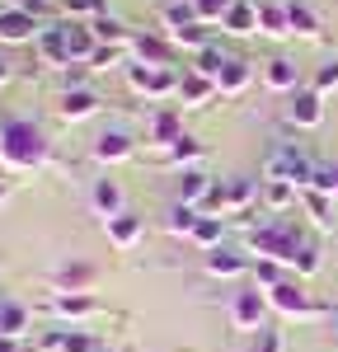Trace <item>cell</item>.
<instances>
[{"label":"cell","instance_id":"obj_37","mask_svg":"<svg viewBox=\"0 0 338 352\" xmlns=\"http://www.w3.org/2000/svg\"><path fill=\"white\" fill-rule=\"evenodd\" d=\"M193 5H197V19H202V24H221L235 0H193Z\"/></svg>","mask_w":338,"mask_h":352},{"label":"cell","instance_id":"obj_2","mask_svg":"<svg viewBox=\"0 0 338 352\" xmlns=\"http://www.w3.org/2000/svg\"><path fill=\"white\" fill-rule=\"evenodd\" d=\"M245 244H249V254L273 258V263H282V268H291V263H296V254H301V240H296V230H291V226H254Z\"/></svg>","mask_w":338,"mask_h":352},{"label":"cell","instance_id":"obj_42","mask_svg":"<svg viewBox=\"0 0 338 352\" xmlns=\"http://www.w3.org/2000/svg\"><path fill=\"white\" fill-rule=\"evenodd\" d=\"M61 10H66L71 19H84V14L99 19V14H104V0H61Z\"/></svg>","mask_w":338,"mask_h":352},{"label":"cell","instance_id":"obj_5","mask_svg":"<svg viewBox=\"0 0 338 352\" xmlns=\"http://www.w3.org/2000/svg\"><path fill=\"white\" fill-rule=\"evenodd\" d=\"M263 296H268V305H273L278 315H286V320H310V315H315V300L306 296L301 277H286V282H278V287L263 292Z\"/></svg>","mask_w":338,"mask_h":352},{"label":"cell","instance_id":"obj_25","mask_svg":"<svg viewBox=\"0 0 338 352\" xmlns=\"http://www.w3.org/2000/svg\"><path fill=\"white\" fill-rule=\"evenodd\" d=\"M207 192H212V179H207L202 169H183V174H179V202L197 207V202H207Z\"/></svg>","mask_w":338,"mask_h":352},{"label":"cell","instance_id":"obj_15","mask_svg":"<svg viewBox=\"0 0 338 352\" xmlns=\"http://www.w3.org/2000/svg\"><path fill=\"white\" fill-rule=\"evenodd\" d=\"M38 56H43L47 66H56V71H71L76 61L66 52V28H43V33H38Z\"/></svg>","mask_w":338,"mask_h":352},{"label":"cell","instance_id":"obj_26","mask_svg":"<svg viewBox=\"0 0 338 352\" xmlns=\"http://www.w3.org/2000/svg\"><path fill=\"white\" fill-rule=\"evenodd\" d=\"M286 19H291V33H296V38H319V33H324V28H319V14H315L310 5H301V0L286 5Z\"/></svg>","mask_w":338,"mask_h":352},{"label":"cell","instance_id":"obj_52","mask_svg":"<svg viewBox=\"0 0 338 352\" xmlns=\"http://www.w3.org/2000/svg\"><path fill=\"white\" fill-rule=\"evenodd\" d=\"M94 352H113V348H94Z\"/></svg>","mask_w":338,"mask_h":352},{"label":"cell","instance_id":"obj_3","mask_svg":"<svg viewBox=\"0 0 338 352\" xmlns=\"http://www.w3.org/2000/svg\"><path fill=\"white\" fill-rule=\"evenodd\" d=\"M263 179H286V184H296V188L306 192L310 179H315V164H310L296 146H273L268 160H263Z\"/></svg>","mask_w":338,"mask_h":352},{"label":"cell","instance_id":"obj_33","mask_svg":"<svg viewBox=\"0 0 338 352\" xmlns=\"http://www.w3.org/2000/svg\"><path fill=\"white\" fill-rule=\"evenodd\" d=\"M296 184H286V179H263V202L273 207V212H282V207H291L296 202Z\"/></svg>","mask_w":338,"mask_h":352},{"label":"cell","instance_id":"obj_19","mask_svg":"<svg viewBox=\"0 0 338 352\" xmlns=\"http://www.w3.org/2000/svg\"><path fill=\"white\" fill-rule=\"evenodd\" d=\"M221 28H225V33H240V38L258 33V5H254V0H235L230 14L221 19Z\"/></svg>","mask_w":338,"mask_h":352},{"label":"cell","instance_id":"obj_44","mask_svg":"<svg viewBox=\"0 0 338 352\" xmlns=\"http://www.w3.org/2000/svg\"><path fill=\"white\" fill-rule=\"evenodd\" d=\"M329 89H338V61H324L315 71V94H329Z\"/></svg>","mask_w":338,"mask_h":352},{"label":"cell","instance_id":"obj_4","mask_svg":"<svg viewBox=\"0 0 338 352\" xmlns=\"http://www.w3.org/2000/svg\"><path fill=\"white\" fill-rule=\"evenodd\" d=\"M258 188H254L249 179H221V184H212L207 192V207L212 212H221V217H240V212H249Z\"/></svg>","mask_w":338,"mask_h":352},{"label":"cell","instance_id":"obj_8","mask_svg":"<svg viewBox=\"0 0 338 352\" xmlns=\"http://www.w3.org/2000/svg\"><path fill=\"white\" fill-rule=\"evenodd\" d=\"M263 315H268V296L254 287V292H240V296L230 300V324L235 329H249V333H258L263 329Z\"/></svg>","mask_w":338,"mask_h":352},{"label":"cell","instance_id":"obj_18","mask_svg":"<svg viewBox=\"0 0 338 352\" xmlns=\"http://www.w3.org/2000/svg\"><path fill=\"white\" fill-rule=\"evenodd\" d=\"M212 94H216V80H207V76H197V71H183V76H179V99H183L188 109H202Z\"/></svg>","mask_w":338,"mask_h":352},{"label":"cell","instance_id":"obj_46","mask_svg":"<svg viewBox=\"0 0 338 352\" xmlns=\"http://www.w3.org/2000/svg\"><path fill=\"white\" fill-rule=\"evenodd\" d=\"M66 333H71V329H52V333H43V348H47V352H66Z\"/></svg>","mask_w":338,"mask_h":352},{"label":"cell","instance_id":"obj_24","mask_svg":"<svg viewBox=\"0 0 338 352\" xmlns=\"http://www.w3.org/2000/svg\"><path fill=\"white\" fill-rule=\"evenodd\" d=\"M263 85H268V89H296V61H291V56H273V61H268V66H263Z\"/></svg>","mask_w":338,"mask_h":352},{"label":"cell","instance_id":"obj_7","mask_svg":"<svg viewBox=\"0 0 338 352\" xmlns=\"http://www.w3.org/2000/svg\"><path fill=\"white\" fill-rule=\"evenodd\" d=\"M38 33H43L38 14H28L19 5H5L0 10V43H38Z\"/></svg>","mask_w":338,"mask_h":352},{"label":"cell","instance_id":"obj_28","mask_svg":"<svg viewBox=\"0 0 338 352\" xmlns=\"http://www.w3.org/2000/svg\"><path fill=\"white\" fill-rule=\"evenodd\" d=\"M24 329H28V310L19 305V300L0 296V333H5V338H19Z\"/></svg>","mask_w":338,"mask_h":352},{"label":"cell","instance_id":"obj_27","mask_svg":"<svg viewBox=\"0 0 338 352\" xmlns=\"http://www.w3.org/2000/svg\"><path fill=\"white\" fill-rule=\"evenodd\" d=\"M160 14H165V28H169V33L202 24V19H197V5H193V0H165V10H160Z\"/></svg>","mask_w":338,"mask_h":352},{"label":"cell","instance_id":"obj_38","mask_svg":"<svg viewBox=\"0 0 338 352\" xmlns=\"http://www.w3.org/2000/svg\"><path fill=\"white\" fill-rule=\"evenodd\" d=\"M221 66H225V52H216V47H207V52H197V76H207V80H216L221 76Z\"/></svg>","mask_w":338,"mask_h":352},{"label":"cell","instance_id":"obj_12","mask_svg":"<svg viewBox=\"0 0 338 352\" xmlns=\"http://www.w3.org/2000/svg\"><path fill=\"white\" fill-rule=\"evenodd\" d=\"M47 310L61 315V320H89V315H99V300L84 296V292H56V296L47 300Z\"/></svg>","mask_w":338,"mask_h":352},{"label":"cell","instance_id":"obj_36","mask_svg":"<svg viewBox=\"0 0 338 352\" xmlns=\"http://www.w3.org/2000/svg\"><path fill=\"white\" fill-rule=\"evenodd\" d=\"M249 272H254V282H258L263 292H273L278 282H286V272H282V263H273V258H258V263H254Z\"/></svg>","mask_w":338,"mask_h":352},{"label":"cell","instance_id":"obj_47","mask_svg":"<svg viewBox=\"0 0 338 352\" xmlns=\"http://www.w3.org/2000/svg\"><path fill=\"white\" fill-rule=\"evenodd\" d=\"M0 352H19V338H5L0 333Z\"/></svg>","mask_w":338,"mask_h":352},{"label":"cell","instance_id":"obj_50","mask_svg":"<svg viewBox=\"0 0 338 352\" xmlns=\"http://www.w3.org/2000/svg\"><path fill=\"white\" fill-rule=\"evenodd\" d=\"M5 197H10V188H5V184H0V202H5Z\"/></svg>","mask_w":338,"mask_h":352},{"label":"cell","instance_id":"obj_40","mask_svg":"<svg viewBox=\"0 0 338 352\" xmlns=\"http://www.w3.org/2000/svg\"><path fill=\"white\" fill-rule=\"evenodd\" d=\"M291 272H296V277H315V272H319V249H315V244H301V254H296Z\"/></svg>","mask_w":338,"mask_h":352},{"label":"cell","instance_id":"obj_30","mask_svg":"<svg viewBox=\"0 0 338 352\" xmlns=\"http://www.w3.org/2000/svg\"><path fill=\"white\" fill-rule=\"evenodd\" d=\"M165 160H169V164H179V169H193V164L202 160V141L183 132V136H179V141H174V146L165 151Z\"/></svg>","mask_w":338,"mask_h":352},{"label":"cell","instance_id":"obj_11","mask_svg":"<svg viewBox=\"0 0 338 352\" xmlns=\"http://www.w3.org/2000/svg\"><path fill=\"white\" fill-rule=\"evenodd\" d=\"M132 155H137V141L127 132H117V127L94 141V160L99 164H122V160H132Z\"/></svg>","mask_w":338,"mask_h":352},{"label":"cell","instance_id":"obj_14","mask_svg":"<svg viewBox=\"0 0 338 352\" xmlns=\"http://www.w3.org/2000/svg\"><path fill=\"white\" fill-rule=\"evenodd\" d=\"M56 113H61V122H84V118H94L99 113V94H89V89H66L61 94V104H56Z\"/></svg>","mask_w":338,"mask_h":352},{"label":"cell","instance_id":"obj_21","mask_svg":"<svg viewBox=\"0 0 338 352\" xmlns=\"http://www.w3.org/2000/svg\"><path fill=\"white\" fill-rule=\"evenodd\" d=\"M258 33H268V38H286V33H291L286 5H278V0H258Z\"/></svg>","mask_w":338,"mask_h":352},{"label":"cell","instance_id":"obj_51","mask_svg":"<svg viewBox=\"0 0 338 352\" xmlns=\"http://www.w3.org/2000/svg\"><path fill=\"white\" fill-rule=\"evenodd\" d=\"M0 179H5V160H0Z\"/></svg>","mask_w":338,"mask_h":352},{"label":"cell","instance_id":"obj_16","mask_svg":"<svg viewBox=\"0 0 338 352\" xmlns=\"http://www.w3.org/2000/svg\"><path fill=\"white\" fill-rule=\"evenodd\" d=\"M89 28H94V38L104 43V47H127L132 52V28L122 24V19H113V14H99V19H89Z\"/></svg>","mask_w":338,"mask_h":352},{"label":"cell","instance_id":"obj_39","mask_svg":"<svg viewBox=\"0 0 338 352\" xmlns=\"http://www.w3.org/2000/svg\"><path fill=\"white\" fill-rule=\"evenodd\" d=\"M310 188H319V192H329V197H338V164H315Z\"/></svg>","mask_w":338,"mask_h":352},{"label":"cell","instance_id":"obj_17","mask_svg":"<svg viewBox=\"0 0 338 352\" xmlns=\"http://www.w3.org/2000/svg\"><path fill=\"white\" fill-rule=\"evenodd\" d=\"M254 80V71H249V61H240V56H225V66H221V76H216V94H245Z\"/></svg>","mask_w":338,"mask_h":352},{"label":"cell","instance_id":"obj_35","mask_svg":"<svg viewBox=\"0 0 338 352\" xmlns=\"http://www.w3.org/2000/svg\"><path fill=\"white\" fill-rule=\"evenodd\" d=\"M221 235H225L221 217H202V221H197V230H193V244L212 254V249H221Z\"/></svg>","mask_w":338,"mask_h":352},{"label":"cell","instance_id":"obj_45","mask_svg":"<svg viewBox=\"0 0 338 352\" xmlns=\"http://www.w3.org/2000/svg\"><path fill=\"white\" fill-rule=\"evenodd\" d=\"M94 348H99V343H94L89 333H80V329H71V333H66V352H94Z\"/></svg>","mask_w":338,"mask_h":352},{"label":"cell","instance_id":"obj_9","mask_svg":"<svg viewBox=\"0 0 338 352\" xmlns=\"http://www.w3.org/2000/svg\"><path fill=\"white\" fill-rule=\"evenodd\" d=\"M286 118H291V127H319V122H324V94L296 89L291 104H286Z\"/></svg>","mask_w":338,"mask_h":352},{"label":"cell","instance_id":"obj_48","mask_svg":"<svg viewBox=\"0 0 338 352\" xmlns=\"http://www.w3.org/2000/svg\"><path fill=\"white\" fill-rule=\"evenodd\" d=\"M329 333H334V338H338V305H334V310H329Z\"/></svg>","mask_w":338,"mask_h":352},{"label":"cell","instance_id":"obj_23","mask_svg":"<svg viewBox=\"0 0 338 352\" xmlns=\"http://www.w3.org/2000/svg\"><path fill=\"white\" fill-rule=\"evenodd\" d=\"M132 52H137L141 66H169V43H165V38L137 33V38H132Z\"/></svg>","mask_w":338,"mask_h":352},{"label":"cell","instance_id":"obj_29","mask_svg":"<svg viewBox=\"0 0 338 352\" xmlns=\"http://www.w3.org/2000/svg\"><path fill=\"white\" fill-rule=\"evenodd\" d=\"M197 221H202V212L197 207H188V202H174L169 207V235H183V240H193V230H197Z\"/></svg>","mask_w":338,"mask_h":352},{"label":"cell","instance_id":"obj_20","mask_svg":"<svg viewBox=\"0 0 338 352\" xmlns=\"http://www.w3.org/2000/svg\"><path fill=\"white\" fill-rule=\"evenodd\" d=\"M179 136H183V122H179V113H174V109H160L155 118H150V141L160 146V155H165Z\"/></svg>","mask_w":338,"mask_h":352},{"label":"cell","instance_id":"obj_10","mask_svg":"<svg viewBox=\"0 0 338 352\" xmlns=\"http://www.w3.org/2000/svg\"><path fill=\"white\" fill-rule=\"evenodd\" d=\"M104 230H109V244L113 249H137L141 235H146V221L137 212H117V217L104 221Z\"/></svg>","mask_w":338,"mask_h":352},{"label":"cell","instance_id":"obj_32","mask_svg":"<svg viewBox=\"0 0 338 352\" xmlns=\"http://www.w3.org/2000/svg\"><path fill=\"white\" fill-rule=\"evenodd\" d=\"M301 197H306L315 226H319V230H334V197H329V192H319V188H306Z\"/></svg>","mask_w":338,"mask_h":352},{"label":"cell","instance_id":"obj_13","mask_svg":"<svg viewBox=\"0 0 338 352\" xmlns=\"http://www.w3.org/2000/svg\"><path fill=\"white\" fill-rule=\"evenodd\" d=\"M61 28H66V52H71V61H76V66H89V56L99 52L94 28L80 24V19H71V24H61Z\"/></svg>","mask_w":338,"mask_h":352},{"label":"cell","instance_id":"obj_49","mask_svg":"<svg viewBox=\"0 0 338 352\" xmlns=\"http://www.w3.org/2000/svg\"><path fill=\"white\" fill-rule=\"evenodd\" d=\"M5 80H10V66H5V61H0V85H5Z\"/></svg>","mask_w":338,"mask_h":352},{"label":"cell","instance_id":"obj_43","mask_svg":"<svg viewBox=\"0 0 338 352\" xmlns=\"http://www.w3.org/2000/svg\"><path fill=\"white\" fill-rule=\"evenodd\" d=\"M122 56H127V47H104V43H99V52L89 56V71H109V66L122 61Z\"/></svg>","mask_w":338,"mask_h":352},{"label":"cell","instance_id":"obj_6","mask_svg":"<svg viewBox=\"0 0 338 352\" xmlns=\"http://www.w3.org/2000/svg\"><path fill=\"white\" fill-rule=\"evenodd\" d=\"M127 80H132V89L137 94H146V99H165V94H179V76L169 71V66H127Z\"/></svg>","mask_w":338,"mask_h":352},{"label":"cell","instance_id":"obj_1","mask_svg":"<svg viewBox=\"0 0 338 352\" xmlns=\"http://www.w3.org/2000/svg\"><path fill=\"white\" fill-rule=\"evenodd\" d=\"M0 160L10 164V169H38V164L47 160V136L38 132L33 122H24V118L5 122L0 127Z\"/></svg>","mask_w":338,"mask_h":352},{"label":"cell","instance_id":"obj_34","mask_svg":"<svg viewBox=\"0 0 338 352\" xmlns=\"http://www.w3.org/2000/svg\"><path fill=\"white\" fill-rule=\"evenodd\" d=\"M169 43H174V47H188V52H207V47H212V28L207 24L179 28V33H169Z\"/></svg>","mask_w":338,"mask_h":352},{"label":"cell","instance_id":"obj_41","mask_svg":"<svg viewBox=\"0 0 338 352\" xmlns=\"http://www.w3.org/2000/svg\"><path fill=\"white\" fill-rule=\"evenodd\" d=\"M254 352H286V338H282V329H258L254 333Z\"/></svg>","mask_w":338,"mask_h":352},{"label":"cell","instance_id":"obj_22","mask_svg":"<svg viewBox=\"0 0 338 352\" xmlns=\"http://www.w3.org/2000/svg\"><path fill=\"white\" fill-rule=\"evenodd\" d=\"M254 263L245 258V254H235V249H212L207 254V272L212 277H240V272H249Z\"/></svg>","mask_w":338,"mask_h":352},{"label":"cell","instance_id":"obj_31","mask_svg":"<svg viewBox=\"0 0 338 352\" xmlns=\"http://www.w3.org/2000/svg\"><path fill=\"white\" fill-rule=\"evenodd\" d=\"M89 197H94V207H99V217H104V221H109V217H117V212H122V188H117L113 179H99Z\"/></svg>","mask_w":338,"mask_h":352}]
</instances>
